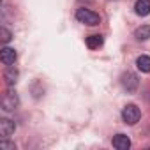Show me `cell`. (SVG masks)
<instances>
[{
	"label": "cell",
	"mask_w": 150,
	"mask_h": 150,
	"mask_svg": "<svg viewBox=\"0 0 150 150\" xmlns=\"http://www.w3.org/2000/svg\"><path fill=\"white\" fill-rule=\"evenodd\" d=\"M136 67L141 72H150V57L148 55H139L136 58Z\"/></svg>",
	"instance_id": "30bf717a"
},
{
	"label": "cell",
	"mask_w": 150,
	"mask_h": 150,
	"mask_svg": "<svg viewBox=\"0 0 150 150\" xmlns=\"http://www.w3.org/2000/svg\"><path fill=\"white\" fill-rule=\"evenodd\" d=\"M134 37L138 41H146L150 39V25H141L134 30Z\"/></svg>",
	"instance_id": "7c38bea8"
},
{
	"label": "cell",
	"mask_w": 150,
	"mask_h": 150,
	"mask_svg": "<svg viewBox=\"0 0 150 150\" xmlns=\"http://www.w3.org/2000/svg\"><path fill=\"white\" fill-rule=\"evenodd\" d=\"M103 42H104V39H103V35H99V34H94V35H88V37H87V46H88L90 50L101 48Z\"/></svg>",
	"instance_id": "8fae6325"
},
{
	"label": "cell",
	"mask_w": 150,
	"mask_h": 150,
	"mask_svg": "<svg viewBox=\"0 0 150 150\" xmlns=\"http://www.w3.org/2000/svg\"><path fill=\"white\" fill-rule=\"evenodd\" d=\"M14 131H16V124L13 120H9V118H2V120H0V136H2V138L11 136Z\"/></svg>",
	"instance_id": "52a82bcc"
},
{
	"label": "cell",
	"mask_w": 150,
	"mask_h": 150,
	"mask_svg": "<svg viewBox=\"0 0 150 150\" xmlns=\"http://www.w3.org/2000/svg\"><path fill=\"white\" fill-rule=\"evenodd\" d=\"M0 148H4V150H14V148H16V145H14V143H11V141H7V139L4 138L2 141H0Z\"/></svg>",
	"instance_id": "5bb4252c"
},
{
	"label": "cell",
	"mask_w": 150,
	"mask_h": 150,
	"mask_svg": "<svg viewBox=\"0 0 150 150\" xmlns=\"http://www.w3.org/2000/svg\"><path fill=\"white\" fill-rule=\"evenodd\" d=\"M76 20L80 23H83V25H88V27H96V25L101 23V16L97 13L87 9V7H80L76 11Z\"/></svg>",
	"instance_id": "6da1fadb"
},
{
	"label": "cell",
	"mask_w": 150,
	"mask_h": 150,
	"mask_svg": "<svg viewBox=\"0 0 150 150\" xmlns=\"http://www.w3.org/2000/svg\"><path fill=\"white\" fill-rule=\"evenodd\" d=\"M111 145H113L117 150H129V148H131V139H129V136H127V134L118 132V134H115V136H113Z\"/></svg>",
	"instance_id": "8992f818"
},
{
	"label": "cell",
	"mask_w": 150,
	"mask_h": 150,
	"mask_svg": "<svg viewBox=\"0 0 150 150\" xmlns=\"http://www.w3.org/2000/svg\"><path fill=\"white\" fill-rule=\"evenodd\" d=\"M11 39H13V34H11L6 27H0V41H2L4 44H7Z\"/></svg>",
	"instance_id": "4fadbf2b"
},
{
	"label": "cell",
	"mask_w": 150,
	"mask_h": 150,
	"mask_svg": "<svg viewBox=\"0 0 150 150\" xmlns=\"http://www.w3.org/2000/svg\"><path fill=\"white\" fill-rule=\"evenodd\" d=\"M134 11L138 16H148L150 14V0H136Z\"/></svg>",
	"instance_id": "ba28073f"
},
{
	"label": "cell",
	"mask_w": 150,
	"mask_h": 150,
	"mask_svg": "<svg viewBox=\"0 0 150 150\" xmlns=\"http://www.w3.org/2000/svg\"><path fill=\"white\" fill-rule=\"evenodd\" d=\"M18 104H20V99H18L16 92L7 90V92L4 94V97H2V110H4V111H13V110L18 108Z\"/></svg>",
	"instance_id": "3957f363"
},
{
	"label": "cell",
	"mask_w": 150,
	"mask_h": 150,
	"mask_svg": "<svg viewBox=\"0 0 150 150\" xmlns=\"http://www.w3.org/2000/svg\"><path fill=\"white\" fill-rule=\"evenodd\" d=\"M122 87L127 90V92H136V88H138V85H139V81H138V76L134 72H131V71H127V72H124L122 74Z\"/></svg>",
	"instance_id": "277c9868"
},
{
	"label": "cell",
	"mask_w": 150,
	"mask_h": 150,
	"mask_svg": "<svg viewBox=\"0 0 150 150\" xmlns=\"http://www.w3.org/2000/svg\"><path fill=\"white\" fill-rule=\"evenodd\" d=\"M18 76H20V72H18V69H14V67H7L6 72H4V80H6V83H7L9 87H13V85L18 81Z\"/></svg>",
	"instance_id": "9c48e42d"
},
{
	"label": "cell",
	"mask_w": 150,
	"mask_h": 150,
	"mask_svg": "<svg viewBox=\"0 0 150 150\" xmlns=\"http://www.w3.org/2000/svg\"><path fill=\"white\" fill-rule=\"evenodd\" d=\"M18 58V53L14 48H9V46H4L2 50H0V62H2L4 65H13Z\"/></svg>",
	"instance_id": "5b68a950"
},
{
	"label": "cell",
	"mask_w": 150,
	"mask_h": 150,
	"mask_svg": "<svg viewBox=\"0 0 150 150\" xmlns=\"http://www.w3.org/2000/svg\"><path fill=\"white\" fill-rule=\"evenodd\" d=\"M141 118V111L136 104H127L124 110H122V120L127 124V125H134L138 124Z\"/></svg>",
	"instance_id": "7a4b0ae2"
}]
</instances>
